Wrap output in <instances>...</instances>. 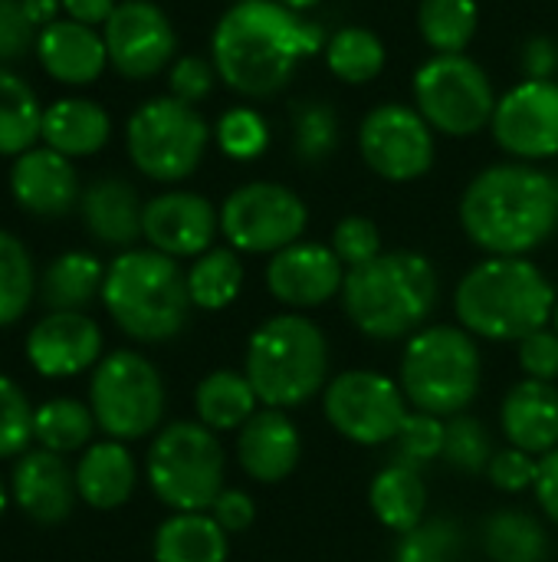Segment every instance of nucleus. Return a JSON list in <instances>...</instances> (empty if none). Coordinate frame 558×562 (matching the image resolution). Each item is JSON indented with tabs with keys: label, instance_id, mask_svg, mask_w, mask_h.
<instances>
[{
	"label": "nucleus",
	"instance_id": "nucleus-1",
	"mask_svg": "<svg viewBox=\"0 0 558 562\" xmlns=\"http://www.w3.org/2000/svg\"><path fill=\"white\" fill-rule=\"evenodd\" d=\"M319 49H326L322 26L276 0H237L210 33L217 76L247 99L276 95Z\"/></svg>",
	"mask_w": 558,
	"mask_h": 562
},
{
	"label": "nucleus",
	"instance_id": "nucleus-2",
	"mask_svg": "<svg viewBox=\"0 0 558 562\" xmlns=\"http://www.w3.org/2000/svg\"><path fill=\"white\" fill-rule=\"evenodd\" d=\"M460 227L487 257H529L558 227V181L529 165L483 168L460 194Z\"/></svg>",
	"mask_w": 558,
	"mask_h": 562
},
{
	"label": "nucleus",
	"instance_id": "nucleus-3",
	"mask_svg": "<svg viewBox=\"0 0 558 562\" xmlns=\"http://www.w3.org/2000/svg\"><path fill=\"white\" fill-rule=\"evenodd\" d=\"M556 303L553 280L529 257H487L454 290L457 323L490 342H520L553 326Z\"/></svg>",
	"mask_w": 558,
	"mask_h": 562
},
{
	"label": "nucleus",
	"instance_id": "nucleus-4",
	"mask_svg": "<svg viewBox=\"0 0 558 562\" xmlns=\"http://www.w3.org/2000/svg\"><path fill=\"white\" fill-rule=\"evenodd\" d=\"M437 296L441 277L424 254L385 250L345 273L339 300L342 313L362 336L375 342H395L424 329Z\"/></svg>",
	"mask_w": 558,
	"mask_h": 562
},
{
	"label": "nucleus",
	"instance_id": "nucleus-5",
	"mask_svg": "<svg viewBox=\"0 0 558 562\" xmlns=\"http://www.w3.org/2000/svg\"><path fill=\"white\" fill-rule=\"evenodd\" d=\"M102 303L112 323L138 342L174 339L191 316L187 273L158 250H122L105 267Z\"/></svg>",
	"mask_w": 558,
	"mask_h": 562
},
{
	"label": "nucleus",
	"instance_id": "nucleus-6",
	"mask_svg": "<svg viewBox=\"0 0 558 562\" xmlns=\"http://www.w3.org/2000/svg\"><path fill=\"white\" fill-rule=\"evenodd\" d=\"M263 408H303L329 385V339L303 313H280L263 319L243 359Z\"/></svg>",
	"mask_w": 558,
	"mask_h": 562
},
{
	"label": "nucleus",
	"instance_id": "nucleus-7",
	"mask_svg": "<svg viewBox=\"0 0 558 562\" xmlns=\"http://www.w3.org/2000/svg\"><path fill=\"white\" fill-rule=\"evenodd\" d=\"M480 349L464 326H424L401 352L398 385L414 412L464 415L480 392Z\"/></svg>",
	"mask_w": 558,
	"mask_h": 562
},
{
	"label": "nucleus",
	"instance_id": "nucleus-8",
	"mask_svg": "<svg viewBox=\"0 0 558 562\" xmlns=\"http://www.w3.org/2000/svg\"><path fill=\"white\" fill-rule=\"evenodd\" d=\"M148 484L174 514H207L224 491L227 458L210 428L174 422L148 448Z\"/></svg>",
	"mask_w": 558,
	"mask_h": 562
},
{
	"label": "nucleus",
	"instance_id": "nucleus-9",
	"mask_svg": "<svg viewBox=\"0 0 558 562\" xmlns=\"http://www.w3.org/2000/svg\"><path fill=\"white\" fill-rule=\"evenodd\" d=\"M210 128L197 105L174 95H158L141 102L125 125V148L132 165L161 184L184 181L204 161Z\"/></svg>",
	"mask_w": 558,
	"mask_h": 562
},
{
	"label": "nucleus",
	"instance_id": "nucleus-10",
	"mask_svg": "<svg viewBox=\"0 0 558 562\" xmlns=\"http://www.w3.org/2000/svg\"><path fill=\"white\" fill-rule=\"evenodd\" d=\"M411 92L424 122L451 138H470L490 128L497 112L493 82L487 69L467 53H434L418 66Z\"/></svg>",
	"mask_w": 558,
	"mask_h": 562
},
{
	"label": "nucleus",
	"instance_id": "nucleus-11",
	"mask_svg": "<svg viewBox=\"0 0 558 562\" xmlns=\"http://www.w3.org/2000/svg\"><path fill=\"white\" fill-rule=\"evenodd\" d=\"M89 408L112 441H138L158 431L164 418L161 372L141 352H109L92 369Z\"/></svg>",
	"mask_w": 558,
	"mask_h": 562
},
{
	"label": "nucleus",
	"instance_id": "nucleus-12",
	"mask_svg": "<svg viewBox=\"0 0 558 562\" xmlns=\"http://www.w3.org/2000/svg\"><path fill=\"white\" fill-rule=\"evenodd\" d=\"M309 224L306 201L280 181H250L220 204V234L237 254H280L303 240Z\"/></svg>",
	"mask_w": 558,
	"mask_h": 562
},
{
	"label": "nucleus",
	"instance_id": "nucleus-13",
	"mask_svg": "<svg viewBox=\"0 0 558 562\" xmlns=\"http://www.w3.org/2000/svg\"><path fill=\"white\" fill-rule=\"evenodd\" d=\"M326 422L352 445H391L408 418V398L395 379L375 369H349L329 379L322 392Z\"/></svg>",
	"mask_w": 558,
	"mask_h": 562
},
{
	"label": "nucleus",
	"instance_id": "nucleus-14",
	"mask_svg": "<svg viewBox=\"0 0 558 562\" xmlns=\"http://www.w3.org/2000/svg\"><path fill=\"white\" fill-rule=\"evenodd\" d=\"M358 151L378 178L408 184L434 165V128L414 105L382 102L358 125Z\"/></svg>",
	"mask_w": 558,
	"mask_h": 562
},
{
	"label": "nucleus",
	"instance_id": "nucleus-15",
	"mask_svg": "<svg viewBox=\"0 0 558 562\" xmlns=\"http://www.w3.org/2000/svg\"><path fill=\"white\" fill-rule=\"evenodd\" d=\"M497 145L516 161H546L558 155V82L523 79L497 99L490 122Z\"/></svg>",
	"mask_w": 558,
	"mask_h": 562
},
{
	"label": "nucleus",
	"instance_id": "nucleus-16",
	"mask_svg": "<svg viewBox=\"0 0 558 562\" xmlns=\"http://www.w3.org/2000/svg\"><path fill=\"white\" fill-rule=\"evenodd\" d=\"M109 66L125 79L158 76L178 49V33L168 13L151 0H122L102 26Z\"/></svg>",
	"mask_w": 558,
	"mask_h": 562
},
{
	"label": "nucleus",
	"instance_id": "nucleus-17",
	"mask_svg": "<svg viewBox=\"0 0 558 562\" xmlns=\"http://www.w3.org/2000/svg\"><path fill=\"white\" fill-rule=\"evenodd\" d=\"M345 267L329 244L296 240L266 263V290L286 310H316L342 296Z\"/></svg>",
	"mask_w": 558,
	"mask_h": 562
},
{
	"label": "nucleus",
	"instance_id": "nucleus-18",
	"mask_svg": "<svg viewBox=\"0 0 558 562\" xmlns=\"http://www.w3.org/2000/svg\"><path fill=\"white\" fill-rule=\"evenodd\" d=\"M220 234V211L194 191H164L145 204L141 237L151 250L181 257H201Z\"/></svg>",
	"mask_w": 558,
	"mask_h": 562
},
{
	"label": "nucleus",
	"instance_id": "nucleus-19",
	"mask_svg": "<svg viewBox=\"0 0 558 562\" xmlns=\"http://www.w3.org/2000/svg\"><path fill=\"white\" fill-rule=\"evenodd\" d=\"M26 359L43 379L82 375L102 359V329L86 313H46L26 333Z\"/></svg>",
	"mask_w": 558,
	"mask_h": 562
},
{
	"label": "nucleus",
	"instance_id": "nucleus-20",
	"mask_svg": "<svg viewBox=\"0 0 558 562\" xmlns=\"http://www.w3.org/2000/svg\"><path fill=\"white\" fill-rule=\"evenodd\" d=\"M303 458L296 422L283 408H260L237 431V464L257 484H283Z\"/></svg>",
	"mask_w": 558,
	"mask_h": 562
},
{
	"label": "nucleus",
	"instance_id": "nucleus-21",
	"mask_svg": "<svg viewBox=\"0 0 558 562\" xmlns=\"http://www.w3.org/2000/svg\"><path fill=\"white\" fill-rule=\"evenodd\" d=\"M13 201L36 217H62L79 198V178L72 158L36 145L13 158L10 165Z\"/></svg>",
	"mask_w": 558,
	"mask_h": 562
},
{
	"label": "nucleus",
	"instance_id": "nucleus-22",
	"mask_svg": "<svg viewBox=\"0 0 558 562\" xmlns=\"http://www.w3.org/2000/svg\"><path fill=\"white\" fill-rule=\"evenodd\" d=\"M13 497L30 520L46 527L62 524L79 497L76 474L69 471L62 454H53L46 448L26 451L13 468Z\"/></svg>",
	"mask_w": 558,
	"mask_h": 562
},
{
	"label": "nucleus",
	"instance_id": "nucleus-23",
	"mask_svg": "<svg viewBox=\"0 0 558 562\" xmlns=\"http://www.w3.org/2000/svg\"><path fill=\"white\" fill-rule=\"evenodd\" d=\"M36 59L56 82L66 86H89L109 66L105 36L95 26L76 20H56L36 33Z\"/></svg>",
	"mask_w": 558,
	"mask_h": 562
},
{
	"label": "nucleus",
	"instance_id": "nucleus-24",
	"mask_svg": "<svg viewBox=\"0 0 558 562\" xmlns=\"http://www.w3.org/2000/svg\"><path fill=\"white\" fill-rule=\"evenodd\" d=\"M500 428L503 438L533 454L543 458L558 448V389L556 382H536L523 379L516 382L500 405Z\"/></svg>",
	"mask_w": 558,
	"mask_h": 562
},
{
	"label": "nucleus",
	"instance_id": "nucleus-25",
	"mask_svg": "<svg viewBox=\"0 0 558 562\" xmlns=\"http://www.w3.org/2000/svg\"><path fill=\"white\" fill-rule=\"evenodd\" d=\"M112 119L109 112L82 95L56 99L43 109V145L66 158H89L109 145Z\"/></svg>",
	"mask_w": 558,
	"mask_h": 562
},
{
	"label": "nucleus",
	"instance_id": "nucleus-26",
	"mask_svg": "<svg viewBox=\"0 0 558 562\" xmlns=\"http://www.w3.org/2000/svg\"><path fill=\"white\" fill-rule=\"evenodd\" d=\"M72 474H76V494L92 510H115L128 504L138 484L135 458L128 454L125 441H112V438L89 445Z\"/></svg>",
	"mask_w": 558,
	"mask_h": 562
},
{
	"label": "nucleus",
	"instance_id": "nucleus-27",
	"mask_svg": "<svg viewBox=\"0 0 558 562\" xmlns=\"http://www.w3.org/2000/svg\"><path fill=\"white\" fill-rule=\"evenodd\" d=\"M145 204L122 178H99L82 191L86 231L109 247H132L141 237Z\"/></svg>",
	"mask_w": 558,
	"mask_h": 562
},
{
	"label": "nucleus",
	"instance_id": "nucleus-28",
	"mask_svg": "<svg viewBox=\"0 0 558 562\" xmlns=\"http://www.w3.org/2000/svg\"><path fill=\"white\" fill-rule=\"evenodd\" d=\"M368 504L385 530L398 537L414 530L418 524L428 520V487L421 481V471L391 461L372 477Z\"/></svg>",
	"mask_w": 558,
	"mask_h": 562
},
{
	"label": "nucleus",
	"instance_id": "nucleus-29",
	"mask_svg": "<svg viewBox=\"0 0 558 562\" xmlns=\"http://www.w3.org/2000/svg\"><path fill=\"white\" fill-rule=\"evenodd\" d=\"M194 412L204 428L217 431H240L257 412L260 398L250 385V379L237 369H217L207 372L194 389Z\"/></svg>",
	"mask_w": 558,
	"mask_h": 562
},
{
	"label": "nucleus",
	"instance_id": "nucleus-30",
	"mask_svg": "<svg viewBox=\"0 0 558 562\" xmlns=\"http://www.w3.org/2000/svg\"><path fill=\"white\" fill-rule=\"evenodd\" d=\"M155 562H227L230 537L210 514H171L151 543Z\"/></svg>",
	"mask_w": 558,
	"mask_h": 562
},
{
	"label": "nucleus",
	"instance_id": "nucleus-31",
	"mask_svg": "<svg viewBox=\"0 0 558 562\" xmlns=\"http://www.w3.org/2000/svg\"><path fill=\"white\" fill-rule=\"evenodd\" d=\"M102 283L105 267L99 263V257L86 250H69L46 267L39 293L49 313H82L95 296H102Z\"/></svg>",
	"mask_w": 558,
	"mask_h": 562
},
{
	"label": "nucleus",
	"instance_id": "nucleus-32",
	"mask_svg": "<svg viewBox=\"0 0 558 562\" xmlns=\"http://www.w3.org/2000/svg\"><path fill=\"white\" fill-rule=\"evenodd\" d=\"M483 553L490 562H549L553 543L533 514L503 507L483 524Z\"/></svg>",
	"mask_w": 558,
	"mask_h": 562
},
{
	"label": "nucleus",
	"instance_id": "nucleus-33",
	"mask_svg": "<svg viewBox=\"0 0 558 562\" xmlns=\"http://www.w3.org/2000/svg\"><path fill=\"white\" fill-rule=\"evenodd\" d=\"M43 135V105L33 86L0 66V155H23Z\"/></svg>",
	"mask_w": 558,
	"mask_h": 562
},
{
	"label": "nucleus",
	"instance_id": "nucleus-34",
	"mask_svg": "<svg viewBox=\"0 0 558 562\" xmlns=\"http://www.w3.org/2000/svg\"><path fill=\"white\" fill-rule=\"evenodd\" d=\"M243 290V260L234 247H210L207 254L194 257L187 270V293L197 310L220 313L234 306Z\"/></svg>",
	"mask_w": 558,
	"mask_h": 562
},
{
	"label": "nucleus",
	"instance_id": "nucleus-35",
	"mask_svg": "<svg viewBox=\"0 0 558 562\" xmlns=\"http://www.w3.org/2000/svg\"><path fill=\"white\" fill-rule=\"evenodd\" d=\"M326 66L335 79L349 86H365L382 76L385 69V43L378 33L365 26H342L326 40Z\"/></svg>",
	"mask_w": 558,
	"mask_h": 562
},
{
	"label": "nucleus",
	"instance_id": "nucleus-36",
	"mask_svg": "<svg viewBox=\"0 0 558 562\" xmlns=\"http://www.w3.org/2000/svg\"><path fill=\"white\" fill-rule=\"evenodd\" d=\"M95 415L89 405L76 398H49L39 408H33V441L53 454L79 451L95 435Z\"/></svg>",
	"mask_w": 558,
	"mask_h": 562
},
{
	"label": "nucleus",
	"instance_id": "nucleus-37",
	"mask_svg": "<svg viewBox=\"0 0 558 562\" xmlns=\"http://www.w3.org/2000/svg\"><path fill=\"white\" fill-rule=\"evenodd\" d=\"M480 26V7L477 0H421L418 7V30L424 43L447 56L464 53Z\"/></svg>",
	"mask_w": 558,
	"mask_h": 562
},
{
	"label": "nucleus",
	"instance_id": "nucleus-38",
	"mask_svg": "<svg viewBox=\"0 0 558 562\" xmlns=\"http://www.w3.org/2000/svg\"><path fill=\"white\" fill-rule=\"evenodd\" d=\"M36 270L30 250L0 227V329L13 326L33 303Z\"/></svg>",
	"mask_w": 558,
	"mask_h": 562
},
{
	"label": "nucleus",
	"instance_id": "nucleus-39",
	"mask_svg": "<svg viewBox=\"0 0 558 562\" xmlns=\"http://www.w3.org/2000/svg\"><path fill=\"white\" fill-rule=\"evenodd\" d=\"M464 527L447 517H428L414 530L398 537L395 562H460Z\"/></svg>",
	"mask_w": 558,
	"mask_h": 562
},
{
	"label": "nucleus",
	"instance_id": "nucleus-40",
	"mask_svg": "<svg viewBox=\"0 0 558 562\" xmlns=\"http://www.w3.org/2000/svg\"><path fill=\"white\" fill-rule=\"evenodd\" d=\"M497 448L480 418L470 415H454L447 418V435H444V461L460 471V474H487Z\"/></svg>",
	"mask_w": 558,
	"mask_h": 562
},
{
	"label": "nucleus",
	"instance_id": "nucleus-41",
	"mask_svg": "<svg viewBox=\"0 0 558 562\" xmlns=\"http://www.w3.org/2000/svg\"><path fill=\"white\" fill-rule=\"evenodd\" d=\"M444 435H447V418L411 408L398 438L391 441L395 445V464H405L414 471L434 464L437 458H444Z\"/></svg>",
	"mask_w": 558,
	"mask_h": 562
},
{
	"label": "nucleus",
	"instance_id": "nucleus-42",
	"mask_svg": "<svg viewBox=\"0 0 558 562\" xmlns=\"http://www.w3.org/2000/svg\"><path fill=\"white\" fill-rule=\"evenodd\" d=\"M214 138H217V148L234 158V161H253L266 151L270 145V125L266 119L250 109V105H237V109H227L214 128Z\"/></svg>",
	"mask_w": 558,
	"mask_h": 562
},
{
	"label": "nucleus",
	"instance_id": "nucleus-43",
	"mask_svg": "<svg viewBox=\"0 0 558 562\" xmlns=\"http://www.w3.org/2000/svg\"><path fill=\"white\" fill-rule=\"evenodd\" d=\"M339 145V122L332 105L306 99L296 109V151L303 161H326Z\"/></svg>",
	"mask_w": 558,
	"mask_h": 562
},
{
	"label": "nucleus",
	"instance_id": "nucleus-44",
	"mask_svg": "<svg viewBox=\"0 0 558 562\" xmlns=\"http://www.w3.org/2000/svg\"><path fill=\"white\" fill-rule=\"evenodd\" d=\"M30 441H33V408L20 392V385L0 375V458L26 454Z\"/></svg>",
	"mask_w": 558,
	"mask_h": 562
},
{
	"label": "nucleus",
	"instance_id": "nucleus-45",
	"mask_svg": "<svg viewBox=\"0 0 558 562\" xmlns=\"http://www.w3.org/2000/svg\"><path fill=\"white\" fill-rule=\"evenodd\" d=\"M335 257L342 260L345 270H355L368 260H375L382 250V231L372 217H362V214H349L335 224L332 231V244Z\"/></svg>",
	"mask_w": 558,
	"mask_h": 562
},
{
	"label": "nucleus",
	"instance_id": "nucleus-46",
	"mask_svg": "<svg viewBox=\"0 0 558 562\" xmlns=\"http://www.w3.org/2000/svg\"><path fill=\"white\" fill-rule=\"evenodd\" d=\"M536 471H539V458H533V454L510 445V448L493 454V461L487 468V477L503 494H526L536 484Z\"/></svg>",
	"mask_w": 558,
	"mask_h": 562
},
{
	"label": "nucleus",
	"instance_id": "nucleus-47",
	"mask_svg": "<svg viewBox=\"0 0 558 562\" xmlns=\"http://www.w3.org/2000/svg\"><path fill=\"white\" fill-rule=\"evenodd\" d=\"M516 362L526 379L556 382L558 379V333L553 326L516 342Z\"/></svg>",
	"mask_w": 558,
	"mask_h": 562
},
{
	"label": "nucleus",
	"instance_id": "nucleus-48",
	"mask_svg": "<svg viewBox=\"0 0 558 562\" xmlns=\"http://www.w3.org/2000/svg\"><path fill=\"white\" fill-rule=\"evenodd\" d=\"M214 79H220L214 63H207L204 56H181L168 72V89H171L174 99H181L187 105H197V102H204L210 95Z\"/></svg>",
	"mask_w": 558,
	"mask_h": 562
},
{
	"label": "nucleus",
	"instance_id": "nucleus-49",
	"mask_svg": "<svg viewBox=\"0 0 558 562\" xmlns=\"http://www.w3.org/2000/svg\"><path fill=\"white\" fill-rule=\"evenodd\" d=\"M36 46V26L26 20L20 0H0V63L20 59Z\"/></svg>",
	"mask_w": 558,
	"mask_h": 562
},
{
	"label": "nucleus",
	"instance_id": "nucleus-50",
	"mask_svg": "<svg viewBox=\"0 0 558 562\" xmlns=\"http://www.w3.org/2000/svg\"><path fill=\"white\" fill-rule=\"evenodd\" d=\"M210 517L224 527L227 537L234 533H243L253 527V517H257V504L247 491H237V487H224L220 497L214 501L210 507Z\"/></svg>",
	"mask_w": 558,
	"mask_h": 562
},
{
	"label": "nucleus",
	"instance_id": "nucleus-51",
	"mask_svg": "<svg viewBox=\"0 0 558 562\" xmlns=\"http://www.w3.org/2000/svg\"><path fill=\"white\" fill-rule=\"evenodd\" d=\"M533 494H536L539 510L558 527V448L539 458V471H536Z\"/></svg>",
	"mask_w": 558,
	"mask_h": 562
},
{
	"label": "nucleus",
	"instance_id": "nucleus-52",
	"mask_svg": "<svg viewBox=\"0 0 558 562\" xmlns=\"http://www.w3.org/2000/svg\"><path fill=\"white\" fill-rule=\"evenodd\" d=\"M558 53L556 46L546 40V36H536L523 46V69H526V79H549L553 69H556Z\"/></svg>",
	"mask_w": 558,
	"mask_h": 562
},
{
	"label": "nucleus",
	"instance_id": "nucleus-53",
	"mask_svg": "<svg viewBox=\"0 0 558 562\" xmlns=\"http://www.w3.org/2000/svg\"><path fill=\"white\" fill-rule=\"evenodd\" d=\"M66 16L76 20V23H86V26H105L109 16L115 13V0H59Z\"/></svg>",
	"mask_w": 558,
	"mask_h": 562
},
{
	"label": "nucleus",
	"instance_id": "nucleus-54",
	"mask_svg": "<svg viewBox=\"0 0 558 562\" xmlns=\"http://www.w3.org/2000/svg\"><path fill=\"white\" fill-rule=\"evenodd\" d=\"M20 3H23L26 20H30L36 30H43V26L56 23V13L62 10V3H59V0H20Z\"/></svg>",
	"mask_w": 558,
	"mask_h": 562
},
{
	"label": "nucleus",
	"instance_id": "nucleus-55",
	"mask_svg": "<svg viewBox=\"0 0 558 562\" xmlns=\"http://www.w3.org/2000/svg\"><path fill=\"white\" fill-rule=\"evenodd\" d=\"M276 3H283V7H289V10H296V13H306V10H312L316 3H322V0H276Z\"/></svg>",
	"mask_w": 558,
	"mask_h": 562
},
{
	"label": "nucleus",
	"instance_id": "nucleus-56",
	"mask_svg": "<svg viewBox=\"0 0 558 562\" xmlns=\"http://www.w3.org/2000/svg\"><path fill=\"white\" fill-rule=\"evenodd\" d=\"M3 510H7V487L0 484V517H3Z\"/></svg>",
	"mask_w": 558,
	"mask_h": 562
},
{
	"label": "nucleus",
	"instance_id": "nucleus-57",
	"mask_svg": "<svg viewBox=\"0 0 558 562\" xmlns=\"http://www.w3.org/2000/svg\"><path fill=\"white\" fill-rule=\"evenodd\" d=\"M553 329L558 333V303H556V313H553Z\"/></svg>",
	"mask_w": 558,
	"mask_h": 562
},
{
	"label": "nucleus",
	"instance_id": "nucleus-58",
	"mask_svg": "<svg viewBox=\"0 0 558 562\" xmlns=\"http://www.w3.org/2000/svg\"><path fill=\"white\" fill-rule=\"evenodd\" d=\"M230 3H237V0H230Z\"/></svg>",
	"mask_w": 558,
	"mask_h": 562
}]
</instances>
